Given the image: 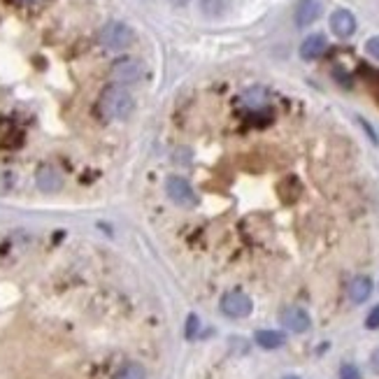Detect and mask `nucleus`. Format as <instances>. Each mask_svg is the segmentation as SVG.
<instances>
[{
    "instance_id": "f257e3e1",
    "label": "nucleus",
    "mask_w": 379,
    "mask_h": 379,
    "mask_svg": "<svg viewBox=\"0 0 379 379\" xmlns=\"http://www.w3.org/2000/svg\"><path fill=\"white\" fill-rule=\"evenodd\" d=\"M98 110L105 119L110 121H121V119H128L135 110V101H133L130 91L126 86L117 84V86H108L101 93V101H98Z\"/></svg>"
},
{
    "instance_id": "f03ea898",
    "label": "nucleus",
    "mask_w": 379,
    "mask_h": 379,
    "mask_svg": "<svg viewBox=\"0 0 379 379\" xmlns=\"http://www.w3.org/2000/svg\"><path fill=\"white\" fill-rule=\"evenodd\" d=\"M133 40H135V33H133L130 26L124 22H110V24H105L101 31V44L110 51L128 49L133 44Z\"/></svg>"
},
{
    "instance_id": "7ed1b4c3",
    "label": "nucleus",
    "mask_w": 379,
    "mask_h": 379,
    "mask_svg": "<svg viewBox=\"0 0 379 379\" xmlns=\"http://www.w3.org/2000/svg\"><path fill=\"white\" fill-rule=\"evenodd\" d=\"M219 308L226 317L230 319H244L251 314V310H254V303H251V298L247 294H242V291H228L221 303H219Z\"/></svg>"
},
{
    "instance_id": "20e7f679",
    "label": "nucleus",
    "mask_w": 379,
    "mask_h": 379,
    "mask_svg": "<svg viewBox=\"0 0 379 379\" xmlns=\"http://www.w3.org/2000/svg\"><path fill=\"white\" fill-rule=\"evenodd\" d=\"M165 194H168L170 201L179 205V208H194L196 205L194 189H191V184L179 175H172L165 179Z\"/></svg>"
},
{
    "instance_id": "39448f33",
    "label": "nucleus",
    "mask_w": 379,
    "mask_h": 379,
    "mask_svg": "<svg viewBox=\"0 0 379 379\" xmlns=\"http://www.w3.org/2000/svg\"><path fill=\"white\" fill-rule=\"evenodd\" d=\"M142 63L137 61V58H130V56H126V58H119V61L112 63V70H110V75L112 79H115L117 84H135L140 77H142Z\"/></svg>"
},
{
    "instance_id": "423d86ee",
    "label": "nucleus",
    "mask_w": 379,
    "mask_h": 379,
    "mask_svg": "<svg viewBox=\"0 0 379 379\" xmlns=\"http://www.w3.org/2000/svg\"><path fill=\"white\" fill-rule=\"evenodd\" d=\"M279 319H282L284 328H289L291 333H308L312 326V319L303 308H287Z\"/></svg>"
},
{
    "instance_id": "0eeeda50",
    "label": "nucleus",
    "mask_w": 379,
    "mask_h": 379,
    "mask_svg": "<svg viewBox=\"0 0 379 379\" xmlns=\"http://www.w3.org/2000/svg\"><path fill=\"white\" fill-rule=\"evenodd\" d=\"M330 31L335 33L337 37L347 40L356 33V17L351 15L349 10H335L333 15H330Z\"/></svg>"
},
{
    "instance_id": "6e6552de",
    "label": "nucleus",
    "mask_w": 379,
    "mask_h": 379,
    "mask_svg": "<svg viewBox=\"0 0 379 379\" xmlns=\"http://www.w3.org/2000/svg\"><path fill=\"white\" fill-rule=\"evenodd\" d=\"M321 17V0H301L296 8V26L308 28Z\"/></svg>"
},
{
    "instance_id": "1a4fd4ad",
    "label": "nucleus",
    "mask_w": 379,
    "mask_h": 379,
    "mask_svg": "<svg viewBox=\"0 0 379 379\" xmlns=\"http://www.w3.org/2000/svg\"><path fill=\"white\" fill-rule=\"evenodd\" d=\"M35 182H37V189L44 191V194H56V191H61V186H63V177H61V172L56 168H51V165H42L35 175Z\"/></svg>"
},
{
    "instance_id": "9d476101",
    "label": "nucleus",
    "mask_w": 379,
    "mask_h": 379,
    "mask_svg": "<svg viewBox=\"0 0 379 379\" xmlns=\"http://www.w3.org/2000/svg\"><path fill=\"white\" fill-rule=\"evenodd\" d=\"M326 49H328V40L321 33H312L310 37L303 40L301 44V56L305 61H317V58H321L326 54Z\"/></svg>"
},
{
    "instance_id": "9b49d317",
    "label": "nucleus",
    "mask_w": 379,
    "mask_h": 379,
    "mask_svg": "<svg viewBox=\"0 0 379 379\" xmlns=\"http://www.w3.org/2000/svg\"><path fill=\"white\" fill-rule=\"evenodd\" d=\"M370 294H372V279L370 277L358 275V277L351 279V284H349V298H351V303L361 305V303L368 301Z\"/></svg>"
},
{
    "instance_id": "f8f14e48",
    "label": "nucleus",
    "mask_w": 379,
    "mask_h": 379,
    "mask_svg": "<svg viewBox=\"0 0 379 379\" xmlns=\"http://www.w3.org/2000/svg\"><path fill=\"white\" fill-rule=\"evenodd\" d=\"M254 340L258 347H263V349H279V347H284L287 337H284V333H279V330H258L254 335Z\"/></svg>"
},
{
    "instance_id": "ddd939ff",
    "label": "nucleus",
    "mask_w": 379,
    "mask_h": 379,
    "mask_svg": "<svg viewBox=\"0 0 379 379\" xmlns=\"http://www.w3.org/2000/svg\"><path fill=\"white\" fill-rule=\"evenodd\" d=\"M230 8V0H201V10L205 17H221Z\"/></svg>"
},
{
    "instance_id": "4468645a",
    "label": "nucleus",
    "mask_w": 379,
    "mask_h": 379,
    "mask_svg": "<svg viewBox=\"0 0 379 379\" xmlns=\"http://www.w3.org/2000/svg\"><path fill=\"white\" fill-rule=\"evenodd\" d=\"M115 379H147V372H144V368L140 363H126L119 368Z\"/></svg>"
},
{
    "instance_id": "2eb2a0df",
    "label": "nucleus",
    "mask_w": 379,
    "mask_h": 379,
    "mask_svg": "<svg viewBox=\"0 0 379 379\" xmlns=\"http://www.w3.org/2000/svg\"><path fill=\"white\" fill-rule=\"evenodd\" d=\"M265 98H268V93H265L263 89H251L244 93V105H249V108H261V105L265 103Z\"/></svg>"
},
{
    "instance_id": "dca6fc26",
    "label": "nucleus",
    "mask_w": 379,
    "mask_h": 379,
    "mask_svg": "<svg viewBox=\"0 0 379 379\" xmlns=\"http://www.w3.org/2000/svg\"><path fill=\"white\" fill-rule=\"evenodd\" d=\"M340 379H361V372H358L356 365L344 363L340 368Z\"/></svg>"
},
{
    "instance_id": "f3484780",
    "label": "nucleus",
    "mask_w": 379,
    "mask_h": 379,
    "mask_svg": "<svg viewBox=\"0 0 379 379\" xmlns=\"http://www.w3.org/2000/svg\"><path fill=\"white\" fill-rule=\"evenodd\" d=\"M198 328H201V321H198V317L196 314H189V319H186V337H196L198 333Z\"/></svg>"
},
{
    "instance_id": "a211bd4d",
    "label": "nucleus",
    "mask_w": 379,
    "mask_h": 379,
    "mask_svg": "<svg viewBox=\"0 0 379 379\" xmlns=\"http://www.w3.org/2000/svg\"><path fill=\"white\" fill-rule=\"evenodd\" d=\"M365 51H368L372 58H377V61H379V35L370 37L368 42H365Z\"/></svg>"
},
{
    "instance_id": "6ab92c4d",
    "label": "nucleus",
    "mask_w": 379,
    "mask_h": 379,
    "mask_svg": "<svg viewBox=\"0 0 379 379\" xmlns=\"http://www.w3.org/2000/svg\"><path fill=\"white\" fill-rule=\"evenodd\" d=\"M365 326H368L370 330H377L379 328V305H377V308H372L368 319H365Z\"/></svg>"
},
{
    "instance_id": "aec40b11",
    "label": "nucleus",
    "mask_w": 379,
    "mask_h": 379,
    "mask_svg": "<svg viewBox=\"0 0 379 379\" xmlns=\"http://www.w3.org/2000/svg\"><path fill=\"white\" fill-rule=\"evenodd\" d=\"M370 368L375 375H379V347L372 351V356H370Z\"/></svg>"
},
{
    "instance_id": "412c9836",
    "label": "nucleus",
    "mask_w": 379,
    "mask_h": 379,
    "mask_svg": "<svg viewBox=\"0 0 379 379\" xmlns=\"http://www.w3.org/2000/svg\"><path fill=\"white\" fill-rule=\"evenodd\" d=\"M170 3L175 5V8H184V5L189 3V0H170Z\"/></svg>"
},
{
    "instance_id": "4be33fe9",
    "label": "nucleus",
    "mask_w": 379,
    "mask_h": 379,
    "mask_svg": "<svg viewBox=\"0 0 379 379\" xmlns=\"http://www.w3.org/2000/svg\"><path fill=\"white\" fill-rule=\"evenodd\" d=\"M282 379H301V377H296V375H287V377H282Z\"/></svg>"
}]
</instances>
